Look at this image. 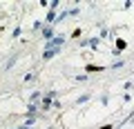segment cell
<instances>
[{"instance_id":"1","label":"cell","mask_w":134,"mask_h":129,"mask_svg":"<svg viewBox=\"0 0 134 129\" xmlns=\"http://www.w3.org/2000/svg\"><path fill=\"white\" fill-rule=\"evenodd\" d=\"M65 40H67L65 34H58L56 38H52V40H47V42H45V51H47V49H63Z\"/></svg>"},{"instance_id":"2","label":"cell","mask_w":134,"mask_h":129,"mask_svg":"<svg viewBox=\"0 0 134 129\" xmlns=\"http://www.w3.org/2000/svg\"><path fill=\"white\" fill-rule=\"evenodd\" d=\"M56 9H58V0H54L52 5H49V11H47V16H45V24H56V20H58V14H56Z\"/></svg>"},{"instance_id":"3","label":"cell","mask_w":134,"mask_h":129,"mask_svg":"<svg viewBox=\"0 0 134 129\" xmlns=\"http://www.w3.org/2000/svg\"><path fill=\"white\" fill-rule=\"evenodd\" d=\"M98 45H100V38L98 36H92V38H83L81 42H78V47H85V49H98Z\"/></svg>"},{"instance_id":"4","label":"cell","mask_w":134,"mask_h":129,"mask_svg":"<svg viewBox=\"0 0 134 129\" xmlns=\"http://www.w3.org/2000/svg\"><path fill=\"white\" fill-rule=\"evenodd\" d=\"M40 34H43L45 42H47V40H52V38H56V36H58V34H56V27H54V24H45Z\"/></svg>"},{"instance_id":"5","label":"cell","mask_w":134,"mask_h":129,"mask_svg":"<svg viewBox=\"0 0 134 129\" xmlns=\"http://www.w3.org/2000/svg\"><path fill=\"white\" fill-rule=\"evenodd\" d=\"M105 69H110V67H107V65H92V62L85 65V71L87 73H98V71H105Z\"/></svg>"},{"instance_id":"6","label":"cell","mask_w":134,"mask_h":129,"mask_svg":"<svg viewBox=\"0 0 134 129\" xmlns=\"http://www.w3.org/2000/svg\"><path fill=\"white\" fill-rule=\"evenodd\" d=\"M90 98H92V94H90V91H85V94H81V96L76 98V100H74V105H76V107H81V105H85V102L90 100Z\"/></svg>"},{"instance_id":"7","label":"cell","mask_w":134,"mask_h":129,"mask_svg":"<svg viewBox=\"0 0 134 129\" xmlns=\"http://www.w3.org/2000/svg\"><path fill=\"white\" fill-rule=\"evenodd\" d=\"M60 51H63V49H47V51L43 53V60H45V62H47V60H52V58H54V56H58Z\"/></svg>"},{"instance_id":"8","label":"cell","mask_w":134,"mask_h":129,"mask_svg":"<svg viewBox=\"0 0 134 129\" xmlns=\"http://www.w3.org/2000/svg\"><path fill=\"white\" fill-rule=\"evenodd\" d=\"M114 45H116V51H125V49H127V40H125V38H116L114 40Z\"/></svg>"},{"instance_id":"9","label":"cell","mask_w":134,"mask_h":129,"mask_svg":"<svg viewBox=\"0 0 134 129\" xmlns=\"http://www.w3.org/2000/svg\"><path fill=\"white\" fill-rule=\"evenodd\" d=\"M125 65H127V60H121V58H119V60H114L110 65V69H112V71H116V69H123Z\"/></svg>"},{"instance_id":"10","label":"cell","mask_w":134,"mask_h":129,"mask_svg":"<svg viewBox=\"0 0 134 129\" xmlns=\"http://www.w3.org/2000/svg\"><path fill=\"white\" fill-rule=\"evenodd\" d=\"M43 91H34V94L31 96H29V102H40V100H43Z\"/></svg>"},{"instance_id":"11","label":"cell","mask_w":134,"mask_h":129,"mask_svg":"<svg viewBox=\"0 0 134 129\" xmlns=\"http://www.w3.org/2000/svg\"><path fill=\"white\" fill-rule=\"evenodd\" d=\"M36 78H38V71H29L27 76L23 78V82H31V80H36Z\"/></svg>"},{"instance_id":"12","label":"cell","mask_w":134,"mask_h":129,"mask_svg":"<svg viewBox=\"0 0 134 129\" xmlns=\"http://www.w3.org/2000/svg\"><path fill=\"white\" fill-rule=\"evenodd\" d=\"M20 34H23V27H20V24H16L14 31H11V36H14V38H20Z\"/></svg>"},{"instance_id":"13","label":"cell","mask_w":134,"mask_h":129,"mask_svg":"<svg viewBox=\"0 0 134 129\" xmlns=\"http://www.w3.org/2000/svg\"><path fill=\"white\" fill-rule=\"evenodd\" d=\"M78 14H81V7H72V9H67V16H78Z\"/></svg>"},{"instance_id":"14","label":"cell","mask_w":134,"mask_h":129,"mask_svg":"<svg viewBox=\"0 0 134 129\" xmlns=\"http://www.w3.org/2000/svg\"><path fill=\"white\" fill-rule=\"evenodd\" d=\"M98 38H100V40H103V38H110V29L103 27V29H100V34H98Z\"/></svg>"},{"instance_id":"15","label":"cell","mask_w":134,"mask_h":129,"mask_svg":"<svg viewBox=\"0 0 134 129\" xmlns=\"http://www.w3.org/2000/svg\"><path fill=\"white\" fill-rule=\"evenodd\" d=\"M81 34H83V29H74L72 34H69V38H74V40H76V38H81Z\"/></svg>"},{"instance_id":"16","label":"cell","mask_w":134,"mask_h":129,"mask_svg":"<svg viewBox=\"0 0 134 129\" xmlns=\"http://www.w3.org/2000/svg\"><path fill=\"white\" fill-rule=\"evenodd\" d=\"M52 109H56V111L63 109V102H60V100H54V102H52Z\"/></svg>"},{"instance_id":"17","label":"cell","mask_w":134,"mask_h":129,"mask_svg":"<svg viewBox=\"0 0 134 129\" xmlns=\"http://www.w3.org/2000/svg\"><path fill=\"white\" fill-rule=\"evenodd\" d=\"M98 129H116V125H112V122H107V125H100Z\"/></svg>"},{"instance_id":"18","label":"cell","mask_w":134,"mask_h":129,"mask_svg":"<svg viewBox=\"0 0 134 129\" xmlns=\"http://www.w3.org/2000/svg\"><path fill=\"white\" fill-rule=\"evenodd\" d=\"M107 98H110V96H107V94H103V96H100V105H107V102H110V100H107Z\"/></svg>"},{"instance_id":"19","label":"cell","mask_w":134,"mask_h":129,"mask_svg":"<svg viewBox=\"0 0 134 129\" xmlns=\"http://www.w3.org/2000/svg\"><path fill=\"white\" fill-rule=\"evenodd\" d=\"M132 87H134V85H132V80H127V82H125V85H123V89H125V91H130V89H132Z\"/></svg>"},{"instance_id":"20","label":"cell","mask_w":134,"mask_h":129,"mask_svg":"<svg viewBox=\"0 0 134 129\" xmlns=\"http://www.w3.org/2000/svg\"><path fill=\"white\" fill-rule=\"evenodd\" d=\"M87 80H90L87 76H76V82H87Z\"/></svg>"},{"instance_id":"21","label":"cell","mask_w":134,"mask_h":129,"mask_svg":"<svg viewBox=\"0 0 134 129\" xmlns=\"http://www.w3.org/2000/svg\"><path fill=\"white\" fill-rule=\"evenodd\" d=\"M16 129H34V127H27V125H20V127H16Z\"/></svg>"},{"instance_id":"22","label":"cell","mask_w":134,"mask_h":129,"mask_svg":"<svg viewBox=\"0 0 134 129\" xmlns=\"http://www.w3.org/2000/svg\"><path fill=\"white\" fill-rule=\"evenodd\" d=\"M2 29H5V27H0V31H2Z\"/></svg>"},{"instance_id":"23","label":"cell","mask_w":134,"mask_h":129,"mask_svg":"<svg viewBox=\"0 0 134 129\" xmlns=\"http://www.w3.org/2000/svg\"><path fill=\"white\" fill-rule=\"evenodd\" d=\"M132 85H134V78H132Z\"/></svg>"}]
</instances>
